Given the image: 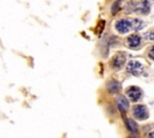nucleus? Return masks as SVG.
Returning <instances> with one entry per match:
<instances>
[{"label":"nucleus","instance_id":"f257e3e1","mask_svg":"<svg viewBox=\"0 0 154 138\" xmlns=\"http://www.w3.org/2000/svg\"><path fill=\"white\" fill-rule=\"evenodd\" d=\"M143 90L137 85H131L125 90V97L129 100V102L137 103L143 98Z\"/></svg>","mask_w":154,"mask_h":138},{"label":"nucleus","instance_id":"f03ea898","mask_svg":"<svg viewBox=\"0 0 154 138\" xmlns=\"http://www.w3.org/2000/svg\"><path fill=\"white\" fill-rule=\"evenodd\" d=\"M132 115H134V120H138V121H144L149 118V110L147 108V106L144 104H135L132 107Z\"/></svg>","mask_w":154,"mask_h":138},{"label":"nucleus","instance_id":"7ed1b4c3","mask_svg":"<svg viewBox=\"0 0 154 138\" xmlns=\"http://www.w3.org/2000/svg\"><path fill=\"white\" fill-rule=\"evenodd\" d=\"M114 29L120 35H126L131 31V22L129 18H119L114 22Z\"/></svg>","mask_w":154,"mask_h":138},{"label":"nucleus","instance_id":"20e7f679","mask_svg":"<svg viewBox=\"0 0 154 138\" xmlns=\"http://www.w3.org/2000/svg\"><path fill=\"white\" fill-rule=\"evenodd\" d=\"M125 62H126V54L124 52H117L112 56L109 65H111V67L113 70L118 71V70H122L125 66Z\"/></svg>","mask_w":154,"mask_h":138},{"label":"nucleus","instance_id":"39448f33","mask_svg":"<svg viewBox=\"0 0 154 138\" xmlns=\"http://www.w3.org/2000/svg\"><path fill=\"white\" fill-rule=\"evenodd\" d=\"M126 71L132 76H141L144 72V65L140 60H130L126 64Z\"/></svg>","mask_w":154,"mask_h":138},{"label":"nucleus","instance_id":"423d86ee","mask_svg":"<svg viewBox=\"0 0 154 138\" xmlns=\"http://www.w3.org/2000/svg\"><path fill=\"white\" fill-rule=\"evenodd\" d=\"M126 44L130 49H138L142 44V37L137 34L129 35L128 38H126Z\"/></svg>","mask_w":154,"mask_h":138},{"label":"nucleus","instance_id":"0eeeda50","mask_svg":"<svg viewBox=\"0 0 154 138\" xmlns=\"http://www.w3.org/2000/svg\"><path fill=\"white\" fill-rule=\"evenodd\" d=\"M116 104H117L118 110H119L122 114L126 113V110L130 108V102H129V100H128L124 95H118V96H117Z\"/></svg>","mask_w":154,"mask_h":138},{"label":"nucleus","instance_id":"6e6552de","mask_svg":"<svg viewBox=\"0 0 154 138\" xmlns=\"http://www.w3.org/2000/svg\"><path fill=\"white\" fill-rule=\"evenodd\" d=\"M106 90L112 95H118L122 90V85L117 79H111L106 83Z\"/></svg>","mask_w":154,"mask_h":138},{"label":"nucleus","instance_id":"1a4fd4ad","mask_svg":"<svg viewBox=\"0 0 154 138\" xmlns=\"http://www.w3.org/2000/svg\"><path fill=\"white\" fill-rule=\"evenodd\" d=\"M150 8H152V2L150 1H138L136 12H138L143 16H148L150 13Z\"/></svg>","mask_w":154,"mask_h":138},{"label":"nucleus","instance_id":"9d476101","mask_svg":"<svg viewBox=\"0 0 154 138\" xmlns=\"http://www.w3.org/2000/svg\"><path fill=\"white\" fill-rule=\"evenodd\" d=\"M124 124H125L126 130H128L130 133H138V125H137V122H136L134 119L125 118V119H124Z\"/></svg>","mask_w":154,"mask_h":138},{"label":"nucleus","instance_id":"9b49d317","mask_svg":"<svg viewBox=\"0 0 154 138\" xmlns=\"http://www.w3.org/2000/svg\"><path fill=\"white\" fill-rule=\"evenodd\" d=\"M130 22H131V30L134 31H140L146 26V23L140 18H131Z\"/></svg>","mask_w":154,"mask_h":138},{"label":"nucleus","instance_id":"f8f14e48","mask_svg":"<svg viewBox=\"0 0 154 138\" xmlns=\"http://www.w3.org/2000/svg\"><path fill=\"white\" fill-rule=\"evenodd\" d=\"M122 5H123V2H122V1L113 2V4H112V7H111V13H112V14L118 13V12H119V10H120V6H122Z\"/></svg>","mask_w":154,"mask_h":138},{"label":"nucleus","instance_id":"ddd939ff","mask_svg":"<svg viewBox=\"0 0 154 138\" xmlns=\"http://www.w3.org/2000/svg\"><path fill=\"white\" fill-rule=\"evenodd\" d=\"M143 37L147 38L148 41H153V40H154V34H153V31H147Z\"/></svg>","mask_w":154,"mask_h":138},{"label":"nucleus","instance_id":"4468645a","mask_svg":"<svg viewBox=\"0 0 154 138\" xmlns=\"http://www.w3.org/2000/svg\"><path fill=\"white\" fill-rule=\"evenodd\" d=\"M148 58L150 59V60H153V48L150 47V49H149V52H148Z\"/></svg>","mask_w":154,"mask_h":138},{"label":"nucleus","instance_id":"2eb2a0df","mask_svg":"<svg viewBox=\"0 0 154 138\" xmlns=\"http://www.w3.org/2000/svg\"><path fill=\"white\" fill-rule=\"evenodd\" d=\"M153 137H154V132L153 131H149L147 133V138H153Z\"/></svg>","mask_w":154,"mask_h":138},{"label":"nucleus","instance_id":"dca6fc26","mask_svg":"<svg viewBox=\"0 0 154 138\" xmlns=\"http://www.w3.org/2000/svg\"><path fill=\"white\" fill-rule=\"evenodd\" d=\"M128 138H138V133H130Z\"/></svg>","mask_w":154,"mask_h":138}]
</instances>
